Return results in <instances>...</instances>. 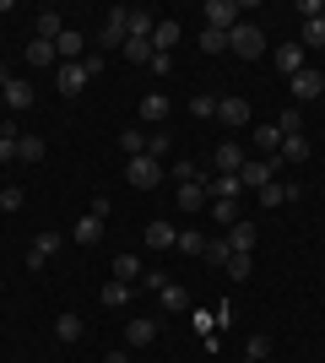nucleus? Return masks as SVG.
Returning a JSON list of instances; mask_svg holds the SVG:
<instances>
[{
  "instance_id": "nucleus-41",
  "label": "nucleus",
  "mask_w": 325,
  "mask_h": 363,
  "mask_svg": "<svg viewBox=\"0 0 325 363\" xmlns=\"http://www.w3.org/2000/svg\"><path fill=\"white\" fill-rule=\"evenodd\" d=\"M16 141H22V136L6 125V130H0V163H11V157H16Z\"/></svg>"
},
{
  "instance_id": "nucleus-22",
  "label": "nucleus",
  "mask_w": 325,
  "mask_h": 363,
  "mask_svg": "<svg viewBox=\"0 0 325 363\" xmlns=\"http://www.w3.org/2000/svg\"><path fill=\"white\" fill-rule=\"evenodd\" d=\"M255 196H261V206H287V201H298V190H293V184H282V179H271L266 190H255Z\"/></svg>"
},
{
  "instance_id": "nucleus-17",
  "label": "nucleus",
  "mask_w": 325,
  "mask_h": 363,
  "mask_svg": "<svg viewBox=\"0 0 325 363\" xmlns=\"http://www.w3.org/2000/svg\"><path fill=\"white\" fill-rule=\"evenodd\" d=\"M157 298H163V315H190V293L179 288V282H163Z\"/></svg>"
},
{
  "instance_id": "nucleus-29",
  "label": "nucleus",
  "mask_w": 325,
  "mask_h": 363,
  "mask_svg": "<svg viewBox=\"0 0 325 363\" xmlns=\"http://www.w3.org/2000/svg\"><path fill=\"white\" fill-rule=\"evenodd\" d=\"M266 358H271V336L255 331V336L244 342V363H266Z\"/></svg>"
},
{
  "instance_id": "nucleus-32",
  "label": "nucleus",
  "mask_w": 325,
  "mask_h": 363,
  "mask_svg": "<svg viewBox=\"0 0 325 363\" xmlns=\"http://www.w3.org/2000/svg\"><path fill=\"white\" fill-rule=\"evenodd\" d=\"M28 60H33V65H60V55H55V44L33 38V44H28Z\"/></svg>"
},
{
  "instance_id": "nucleus-25",
  "label": "nucleus",
  "mask_w": 325,
  "mask_h": 363,
  "mask_svg": "<svg viewBox=\"0 0 325 363\" xmlns=\"http://www.w3.org/2000/svg\"><path fill=\"white\" fill-rule=\"evenodd\" d=\"M120 55H125V60H136V65H152V38H125Z\"/></svg>"
},
{
  "instance_id": "nucleus-31",
  "label": "nucleus",
  "mask_w": 325,
  "mask_h": 363,
  "mask_svg": "<svg viewBox=\"0 0 325 363\" xmlns=\"http://www.w3.org/2000/svg\"><path fill=\"white\" fill-rule=\"evenodd\" d=\"M255 147H266L271 157H277V152H282V130H277V125H255Z\"/></svg>"
},
{
  "instance_id": "nucleus-14",
  "label": "nucleus",
  "mask_w": 325,
  "mask_h": 363,
  "mask_svg": "<svg viewBox=\"0 0 325 363\" xmlns=\"http://www.w3.org/2000/svg\"><path fill=\"white\" fill-rule=\"evenodd\" d=\"M81 49H87V38H81V28H65L60 38H55V55H60V65L81 60Z\"/></svg>"
},
{
  "instance_id": "nucleus-35",
  "label": "nucleus",
  "mask_w": 325,
  "mask_h": 363,
  "mask_svg": "<svg viewBox=\"0 0 325 363\" xmlns=\"http://www.w3.org/2000/svg\"><path fill=\"white\" fill-rule=\"evenodd\" d=\"M16 157H22V163H44V141H38V136H22V141H16Z\"/></svg>"
},
{
  "instance_id": "nucleus-26",
  "label": "nucleus",
  "mask_w": 325,
  "mask_h": 363,
  "mask_svg": "<svg viewBox=\"0 0 325 363\" xmlns=\"http://www.w3.org/2000/svg\"><path fill=\"white\" fill-rule=\"evenodd\" d=\"M55 336H60V342H81V336H87V320L60 315V320H55Z\"/></svg>"
},
{
  "instance_id": "nucleus-42",
  "label": "nucleus",
  "mask_w": 325,
  "mask_h": 363,
  "mask_svg": "<svg viewBox=\"0 0 325 363\" xmlns=\"http://www.w3.org/2000/svg\"><path fill=\"white\" fill-rule=\"evenodd\" d=\"M190 114H195V120H212V114H217V98H206V92H201V98H190Z\"/></svg>"
},
{
  "instance_id": "nucleus-6",
  "label": "nucleus",
  "mask_w": 325,
  "mask_h": 363,
  "mask_svg": "<svg viewBox=\"0 0 325 363\" xmlns=\"http://www.w3.org/2000/svg\"><path fill=\"white\" fill-rule=\"evenodd\" d=\"M87 82H93V76L81 71V60L55 65V87H60V98H81V92H87Z\"/></svg>"
},
{
  "instance_id": "nucleus-20",
  "label": "nucleus",
  "mask_w": 325,
  "mask_h": 363,
  "mask_svg": "<svg viewBox=\"0 0 325 363\" xmlns=\"http://www.w3.org/2000/svg\"><path fill=\"white\" fill-rule=\"evenodd\" d=\"M173 201H179V212H206V184H179V190H173Z\"/></svg>"
},
{
  "instance_id": "nucleus-48",
  "label": "nucleus",
  "mask_w": 325,
  "mask_h": 363,
  "mask_svg": "<svg viewBox=\"0 0 325 363\" xmlns=\"http://www.w3.org/2000/svg\"><path fill=\"white\" fill-rule=\"evenodd\" d=\"M103 363H130V358H125V352H108V358Z\"/></svg>"
},
{
  "instance_id": "nucleus-38",
  "label": "nucleus",
  "mask_w": 325,
  "mask_h": 363,
  "mask_svg": "<svg viewBox=\"0 0 325 363\" xmlns=\"http://www.w3.org/2000/svg\"><path fill=\"white\" fill-rule=\"evenodd\" d=\"M201 260H212V266H228V260H233L228 239H206V255H201Z\"/></svg>"
},
{
  "instance_id": "nucleus-23",
  "label": "nucleus",
  "mask_w": 325,
  "mask_h": 363,
  "mask_svg": "<svg viewBox=\"0 0 325 363\" xmlns=\"http://www.w3.org/2000/svg\"><path fill=\"white\" fill-rule=\"evenodd\" d=\"M6 108H16V114H22V108H33V87L22 82V76H11V82H6Z\"/></svg>"
},
{
  "instance_id": "nucleus-39",
  "label": "nucleus",
  "mask_w": 325,
  "mask_h": 363,
  "mask_svg": "<svg viewBox=\"0 0 325 363\" xmlns=\"http://www.w3.org/2000/svg\"><path fill=\"white\" fill-rule=\"evenodd\" d=\"M304 49H325V16L320 22H304V38H298Z\"/></svg>"
},
{
  "instance_id": "nucleus-46",
  "label": "nucleus",
  "mask_w": 325,
  "mask_h": 363,
  "mask_svg": "<svg viewBox=\"0 0 325 363\" xmlns=\"http://www.w3.org/2000/svg\"><path fill=\"white\" fill-rule=\"evenodd\" d=\"M103 65H108L103 55H81V71H87V76H103Z\"/></svg>"
},
{
  "instance_id": "nucleus-10",
  "label": "nucleus",
  "mask_w": 325,
  "mask_h": 363,
  "mask_svg": "<svg viewBox=\"0 0 325 363\" xmlns=\"http://www.w3.org/2000/svg\"><path fill=\"white\" fill-rule=\"evenodd\" d=\"M217 120L228 125V130H244L249 125V104L244 98H217Z\"/></svg>"
},
{
  "instance_id": "nucleus-16",
  "label": "nucleus",
  "mask_w": 325,
  "mask_h": 363,
  "mask_svg": "<svg viewBox=\"0 0 325 363\" xmlns=\"http://www.w3.org/2000/svg\"><path fill=\"white\" fill-rule=\"evenodd\" d=\"M206 196H217V201H239V196H244V184H239V174H212V179H206Z\"/></svg>"
},
{
  "instance_id": "nucleus-34",
  "label": "nucleus",
  "mask_w": 325,
  "mask_h": 363,
  "mask_svg": "<svg viewBox=\"0 0 325 363\" xmlns=\"http://www.w3.org/2000/svg\"><path fill=\"white\" fill-rule=\"evenodd\" d=\"M120 152L125 157H141L147 152V130H120Z\"/></svg>"
},
{
  "instance_id": "nucleus-33",
  "label": "nucleus",
  "mask_w": 325,
  "mask_h": 363,
  "mask_svg": "<svg viewBox=\"0 0 325 363\" xmlns=\"http://www.w3.org/2000/svg\"><path fill=\"white\" fill-rule=\"evenodd\" d=\"M212 223L217 228H233V223H239V201H212Z\"/></svg>"
},
{
  "instance_id": "nucleus-50",
  "label": "nucleus",
  "mask_w": 325,
  "mask_h": 363,
  "mask_svg": "<svg viewBox=\"0 0 325 363\" xmlns=\"http://www.w3.org/2000/svg\"><path fill=\"white\" fill-rule=\"evenodd\" d=\"M11 363H22V358H11Z\"/></svg>"
},
{
  "instance_id": "nucleus-30",
  "label": "nucleus",
  "mask_w": 325,
  "mask_h": 363,
  "mask_svg": "<svg viewBox=\"0 0 325 363\" xmlns=\"http://www.w3.org/2000/svg\"><path fill=\"white\" fill-rule=\"evenodd\" d=\"M114 277H120V282H130V277H141V255H130V250H120V255H114Z\"/></svg>"
},
{
  "instance_id": "nucleus-43",
  "label": "nucleus",
  "mask_w": 325,
  "mask_h": 363,
  "mask_svg": "<svg viewBox=\"0 0 325 363\" xmlns=\"http://www.w3.org/2000/svg\"><path fill=\"white\" fill-rule=\"evenodd\" d=\"M173 179H179V184H201V168L185 157V163H173Z\"/></svg>"
},
{
  "instance_id": "nucleus-36",
  "label": "nucleus",
  "mask_w": 325,
  "mask_h": 363,
  "mask_svg": "<svg viewBox=\"0 0 325 363\" xmlns=\"http://www.w3.org/2000/svg\"><path fill=\"white\" fill-rule=\"evenodd\" d=\"M201 55H228V33H212V28H201Z\"/></svg>"
},
{
  "instance_id": "nucleus-13",
  "label": "nucleus",
  "mask_w": 325,
  "mask_h": 363,
  "mask_svg": "<svg viewBox=\"0 0 325 363\" xmlns=\"http://www.w3.org/2000/svg\"><path fill=\"white\" fill-rule=\"evenodd\" d=\"M212 168L217 174H239V168H244V147H239V141H222V147L212 152Z\"/></svg>"
},
{
  "instance_id": "nucleus-27",
  "label": "nucleus",
  "mask_w": 325,
  "mask_h": 363,
  "mask_svg": "<svg viewBox=\"0 0 325 363\" xmlns=\"http://www.w3.org/2000/svg\"><path fill=\"white\" fill-rule=\"evenodd\" d=\"M130 293H136V288H130V282H120V277H114V282H103V303H108V309H125V303H130Z\"/></svg>"
},
{
  "instance_id": "nucleus-45",
  "label": "nucleus",
  "mask_w": 325,
  "mask_h": 363,
  "mask_svg": "<svg viewBox=\"0 0 325 363\" xmlns=\"http://www.w3.org/2000/svg\"><path fill=\"white\" fill-rule=\"evenodd\" d=\"M298 16H304V22H320V16H325V0H298Z\"/></svg>"
},
{
  "instance_id": "nucleus-9",
  "label": "nucleus",
  "mask_w": 325,
  "mask_h": 363,
  "mask_svg": "<svg viewBox=\"0 0 325 363\" xmlns=\"http://www.w3.org/2000/svg\"><path fill=\"white\" fill-rule=\"evenodd\" d=\"M185 38V28L173 22V16H157V28H152V55H173V44Z\"/></svg>"
},
{
  "instance_id": "nucleus-49",
  "label": "nucleus",
  "mask_w": 325,
  "mask_h": 363,
  "mask_svg": "<svg viewBox=\"0 0 325 363\" xmlns=\"http://www.w3.org/2000/svg\"><path fill=\"white\" fill-rule=\"evenodd\" d=\"M0 108H6V87H0Z\"/></svg>"
},
{
  "instance_id": "nucleus-47",
  "label": "nucleus",
  "mask_w": 325,
  "mask_h": 363,
  "mask_svg": "<svg viewBox=\"0 0 325 363\" xmlns=\"http://www.w3.org/2000/svg\"><path fill=\"white\" fill-rule=\"evenodd\" d=\"M228 277H249V255H233L228 260Z\"/></svg>"
},
{
  "instance_id": "nucleus-18",
  "label": "nucleus",
  "mask_w": 325,
  "mask_h": 363,
  "mask_svg": "<svg viewBox=\"0 0 325 363\" xmlns=\"http://www.w3.org/2000/svg\"><path fill=\"white\" fill-rule=\"evenodd\" d=\"M141 239H147V250H173V244H179V228L173 223H147Z\"/></svg>"
},
{
  "instance_id": "nucleus-5",
  "label": "nucleus",
  "mask_w": 325,
  "mask_h": 363,
  "mask_svg": "<svg viewBox=\"0 0 325 363\" xmlns=\"http://www.w3.org/2000/svg\"><path fill=\"white\" fill-rule=\"evenodd\" d=\"M271 179H277V157H244V168H239L244 190H266Z\"/></svg>"
},
{
  "instance_id": "nucleus-12",
  "label": "nucleus",
  "mask_w": 325,
  "mask_h": 363,
  "mask_svg": "<svg viewBox=\"0 0 325 363\" xmlns=\"http://www.w3.org/2000/svg\"><path fill=\"white\" fill-rule=\"evenodd\" d=\"M141 125H152V130L169 125V98H163V92H147V98H141Z\"/></svg>"
},
{
  "instance_id": "nucleus-4",
  "label": "nucleus",
  "mask_w": 325,
  "mask_h": 363,
  "mask_svg": "<svg viewBox=\"0 0 325 363\" xmlns=\"http://www.w3.org/2000/svg\"><path fill=\"white\" fill-rule=\"evenodd\" d=\"M125 38H130V6H114V11L103 16V28H98V44H103V49H120Z\"/></svg>"
},
{
  "instance_id": "nucleus-19",
  "label": "nucleus",
  "mask_w": 325,
  "mask_h": 363,
  "mask_svg": "<svg viewBox=\"0 0 325 363\" xmlns=\"http://www.w3.org/2000/svg\"><path fill=\"white\" fill-rule=\"evenodd\" d=\"M125 342H130V347H152L157 342V320H125Z\"/></svg>"
},
{
  "instance_id": "nucleus-7",
  "label": "nucleus",
  "mask_w": 325,
  "mask_h": 363,
  "mask_svg": "<svg viewBox=\"0 0 325 363\" xmlns=\"http://www.w3.org/2000/svg\"><path fill=\"white\" fill-rule=\"evenodd\" d=\"M60 244H65V233H38V239H33V250H28V272H44L49 260L60 255Z\"/></svg>"
},
{
  "instance_id": "nucleus-1",
  "label": "nucleus",
  "mask_w": 325,
  "mask_h": 363,
  "mask_svg": "<svg viewBox=\"0 0 325 363\" xmlns=\"http://www.w3.org/2000/svg\"><path fill=\"white\" fill-rule=\"evenodd\" d=\"M228 55H239V60H261V55H266V33L255 28V22H239V28L228 33Z\"/></svg>"
},
{
  "instance_id": "nucleus-8",
  "label": "nucleus",
  "mask_w": 325,
  "mask_h": 363,
  "mask_svg": "<svg viewBox=\"0 0 325 363\" xmlns=\"http://www.w3.org/2000/svg\"><path fill=\"white\" fill-rule=\"evenodd\" d=\"M287 82H293V98H298V104H314V98L325 92V76L314 71V65H304V71L287 76Z\"/></svg>"
},
{
  "instance_id": "nucleus-44",
  "label": "nucleus",
  "mask_w": 325,
  "mask_h": 363,
  "mask_svg": "<svg viewBox=\"0 0 325 363\" xmlns=\"http://www.w3.org/2000/svg\"><path fill=\"white\" fill-rule=\"evenodd\" d=\"M16 206H22V184H6L0 190V212H16Z\"/></svg>"
},
{
  "instance_id": "nucleus-24",
  "label": "nucleus",
  "mask_w": 325,
  "mask_h": 363,
  "mask_svg": "<svg viewBox=\"0 0 325 363\" xmlns=\"http://www.w3.org/2000/svg\"><path fill=\"white\" fill-rule=\"evenodd\" d=\"M277 157H287V163H309V141H304V130L282 136V152H277Z\"/></svg>"
},
{
  "instance_id": "nucleus-37",
  "label": "nucleus",
  "mask_w": 325,
  "mask_h": 363,
  "mask_svg": "<svg viewBox=\"0 0 325 363\" xmlns=\"http://www.w3.org/2000/svg\"><path fill=\"white\" fill-rule=\"evenodd\" d=\"M173 147V136H169V125H163V130H152V136H147V157H157V163H163V152Z\"/></svg>"
},
{
  "instance_id": "nucleus-21",
  "label": "nucleus",
  "mask_w": 325,
  "mask_h": 363,
  "mask_svg": "<svg viewBox=\"0 0 325 363\" xmlns=\"http://www.w3.org/2000/svg\"><path fill=\"white\" fill-rule=\"evenodd\" d=\"M228 250H233V255H255V228H249L244 217L228 228Z\"/></svg>"
},
{
  "instance_id": "nucleus-11",
  "label": "nucleus",
  "mask_w": 325,
  "mask_h": 363,
  "mask_svg": "<svg viewBox=\"0 0 325 363\" xmlns=\"http://www.w3.org/2000/svg\"><path fill=\"white\" fill-rule=\"evenodd\" d=\"M271 60H277V71H282V76H298L304 65H309V49H304V44H282Z\"/></svg>"
},
{
  "instance_id": "nucleus-28",
  "label": "nucleus",
  "mask_w": 325,
  "mask_h": 363,
  "mask_svg": "<svg viewBox=\"0 0 325 363\" xmlns=\"http://www.w3.org/2000/svg\"><path fill=\"white\" fill-rule=\"evenodd\" d=\"M98 239H103V217L87 212V217L76 223V244H98Z\"/></svg>"
},
{
  "instance_id": "nucleus-2",
  "label": "nucleus",
  "mask_w": 325,
  "mask_h": 363,
  "mask_svg": "<svg viewBox=\"0 0 325 363\" xmlns=\"http://www.w3.org/2000/svg\"><path fill=\"white\" fill-rule=\"evenodd\" d=\"M125 179H130V190H157V184H163V163L141 152V157H130V168H125Z\"/></svg>"
},
{
  "instance_id": "nucleus-15",
  "label": "nucleus",
  "mask_w": 325,
  "mask_h": 363,
  "mask_svg": "<svg viewBox=\"0 0 325 363\" xmlns=\"http://www.w3.org/2000/svg\"><path fill=\"white\" fill-rule=\"evenodd\" d=\"M33 22H38V33H33V38H44V44H55V38L65 33V16L55 11V6H44V11L33 16Z\"/></svg>"
},
{
  "instance_id": "nucleus-40",
  "label": "nucleus",
  "mask_w": 325,
  "mask_h": 363,
  "mask_svg": "<svg viewBox=\"0 0 325 363\" xmlns=\"http://www.w3.org/2000/svg\"><path fill=\"white\" fill-rule=\"evenodd\" d=\"M173 250H185V255H206V233H179Z\"/></svg>"
},
{
  "instance_id": "nucleus-3",
  "label": "nucleus",
  "mask_w": 325,
  "mask_h": 363,
  "mask_svg": "<svg viewBox=\"0 0 325 363\" xmlns=\"http://www.w3.org/2000/svg\"><path fill=\"white\" fill-rule=\"evenodd\" d=\"M206 28L212 33H233L239 28V16H244V6H239V0H206Z\"/></svg>"
}]
</instances>
